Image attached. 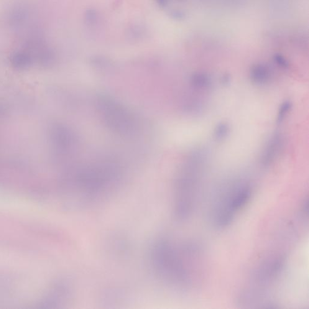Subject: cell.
<instances>
[{
	"label": "cell",
	"instance_id": "obj_1",
	"mask_svg": "<svg viewBox=\"0 0 309 309\" xmlns=\"http://www.w3.org/2000/svg\"><path fill=\"white\" fill-rule=\"evenodd\" d=\"M122 177L121 169L111 163H96L79 168L68 184L71 207H93L112 197Z\"/></svg>",
	"mask_w": 309,
	"mask_h": 309
},
{
	"label": "cell",
	"instance_id": "obj_2",
	"mask_svg": "<svg viewBox=\"0 0 309 309\" xmlns=\"http://www.w3.org/2000/svg\"><path fill=\"white\" fill-rule=\"evenodd\" d=\"M185 247L179 248L165 236L158 237L150 245L149 261L158 279L171 287L185 288L190 282L184 255Z\"/></svg>",
	"mask_w": 309,
	"mask_h": 309
},
{
	"label": "cell",
	"instance_id": "obj_3",
	"mask_svg": "<svg viewBox=\"0 0 309 309\" xmlns=\"http://www.w3.org/2000/svg\"><path fill=\"white\" fill-rule=\"evenodd\" d=\"M99 116L106 126L116 134L129 135L136 129V122L131 112L112 97L100 94L96 100Z\"/></svg>",
	"mask_w": 309,
	"mask_h": 309
},
{
	"label": "cell",
	"instance_id": "obj_4",
	"mask_svg": "<svg viewBox=\"0 0 309 309\" xmlns=\"http://www.w3.org/2000/svg\"><path fill=\"white\" fill-rule=\"evenodd\" d=\"M197 183L196 170L191 166L184 168L179 175L173 196V212L178 220L185 221L192 214Z\"/></svg>",
	"mask_w": 309,
	"mask_h": 309
},
{
	"label": "cell",
	"instance_id": "obj_5",
	"mask_svg": "<svg viewBox=\"0 0 309 309\" xmlns=\"http://www.w3.org/2000/svg\"><path fill=\"white\" fill-rule=\"evenodd\" d=\"M270 77V70L265 65L254 66L251 71V78L255 83L264 84L269 81Z\"/></svg>",
	"mask_w": 309,
	"mask_h": 309
},
{
	"label": "cell",
	"instance_id": "obj_6",
	"mask_svg": "<svg viewBox=\"0 0 309 309\" xmlns=\"http://www.w3.org/2000/svg\"><path fill=\"white\" fill-rule=\"evenodd\" d=\"M191 82H192L193 85L195 87L204 88L208 87L210 85L211 80L207 76L203 74H199L198 75L193 76Z\"/></svg>",
	"mask_w": 309,
	"mask_h": 309
},
{
	"label": "cell",
	"instance_id": "obj_7",
	"mask_svg": "<svg viewBox=\"0 0 309 309\" xmlns=\"http://www.w3.org/2000/svg\"><path fill=\"white\" fill-rule=\"evenodd\" d=\"M229 132V127L228 125L226 124H221L217 126L214 135H215L216 139L222 140L227 136V134Z\"/></svg>",
	"mask_w": 309,
	"mask_h": 309
},
{
	"label": "cell",
	"instance_id": "obj_8",
	"mask_svg": "<svg viewBox=\"0 0 309 309\" xmlns=\"http://www.w3.org/2000/svg\"><path fill=\"white\" fill-rule=\"evenodd\" d=\"M291 108V103L290 102H285L281 106L278 112L277 122L278 123L282 122L284 120L286 115L288 114Z\"/></svg>",
	"mask_w": 309,
	"mask_h": 309
}]
</instances>
